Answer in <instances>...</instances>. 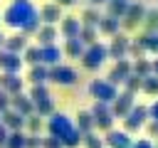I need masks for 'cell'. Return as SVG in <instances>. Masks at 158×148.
Masks as SVG:
<instances>
[{
	"label": "cell",
	"mask_w": 158,
	"mask_h": 148,
	"mask_svg": "<svg viewBox=\"0 0 158 148\" xmlns=\"http://www.w3.org/2000/svg\"><path fill=\"white\" fill-rule=\"evenodd\" d=\"M2 20L7 27L22 32V35H35L37 27H40V12L37 7L30 2V0H22V2H10L2 12Z\"/></svg>",
	"instance_id": "obj_1"
},
{
	"label": "cell",
	"mask_w": 158,
	"mask_h": 148,
	"mask_svg": "<svg viewBox=\"0 0 158 148\" xmlns=\"http://www.w3.org/2000/svg\"><path fill=\"white\" fill-rule=\"evenodd\" d=\"M79 59H81V67H84V69L96 72V69L109 59V49H106L104 42H94V44H86V47H84V52H81Z\"/></svg>",
	"instance_id": "obj_2"
},
{
	"label": "cell",
	"mask_w": 158,
	"mask_h": 148,
	"mask_svg": "<svg viewBox=\"0 0 158 148\" xmlns=\"http://www.w3.org/2000/svg\"><path fill=\"white\" fill-rule=\"evenodd\" d=\"M77 79H79L77 69H72V67H67V64L47 67V81H54V84H59V86H72V84H77Z\"/></svg>",
	"instance_id": "obj_3"
},
{
	"label": "cell",
	"mask_w": 158,
	"mask_h": 148,
	"mask_svg": "<svg viewBox=\"0 0 158 148\" xmlns=\"http://www.w3.org/2000/svg\"><path fill=\"white\" fill-rule=\"evenodd\" d=\"M146 118H148V109L143 104H133L131 111L123 116V131L126 133H138L146 126Z\"/></svg>",
	"instance_id": "obj_4"
},
{
	"label": "cell",
	"mask_w": 158,
	"mask_h": 148,
	"mask_svg": "<svg viewBox=\"0 0 158 148\" xmlns=\"http://www.w3.org/2000/svg\"><path fill=\"white\" fill-rule=\"evenodd\" d=\"M143 15H146V5H141V2H128L126 15L121 17V32H133V30H138L141 22H143Z\"/></svg>",
	"instance_id": "obj_5"
},
{
	"label": "cell",
	"mask_w": 158,
	"mask_h": 148,
	"mask_svg": "<svg viewBox=\"0 0 158 148\" xmlns=\"http://www.w3.org/2000/svg\"><path fill=\"white\" fill-rule=\"evenodd\" d=\"M91 118H94V128H99V131H109V128H114V113H111V109H109V104H104V101H94V106H91Z\"/></svg>",
	"instance_id": "obj_6"
},
{
	"label": "cell",
	"mask_w": 158,
	"mask_h": 148,
	"mask_svg": "<svg viewBox=\"0 0 158 148\" xmlns=\"http://www.w3.org/2000/svg\"><path fill=\"white\" fill-rule=\"evenodd\" d=\"M72 128H74V123H72V118H69L67 113L54 111V113L47 116V131H49V136H54V138H64Z\"/></svg>",
	"instance_id": "obj_7"
},
{
	"label": "cell",
	"mask_w": 158,
	"mask_h": 148,
	"mask_svg": "<svg viewBox=\"0 0 158 148\" xmlns=\"http://www.w3.org/2000/svg\"><path fill=\"white\" fill-rule=\"evenodd\" d=\"M89 94L94 96V101H104V104H111L118 94V89L114 84H109L106 79H94L89 84Z\"/></svg>",
	"instance_id": "obj_8"
},
{
	"label": "cell",
	"mask_w": 158,
	"mask_h": 148,
	"mask_svg": "<svg viewBox=\"0 0 158 148\" xmlns=\"http://www.w3.org/2000/svg\"><path fill=\"white\" fill-rule=\"evenodd\" d=\"M133 104H136V94H131V91H118L116 99L109 104V109H111L114 118H123V116L131 111Z\"/></svg>",
	"instance_id": "obj_9"
},
{
	"label": "cell",
	"mask_w": 158,
	"mask_h": 148,
	"mask_svg": "<svg viewBox=\"0 0 158 148\" xmlns=\"http://www.w3.org/2000/svg\"><path fill=\"white\" fill-rule=\"evenodd\" d=\"M128 35L126 32H116L111 37V44H106L109 49V59H126V52H128Z\"/></svg>",
	"instance_id": "obj_10"
},
{
	"label": "cell",
	"mask_w": 158,
	"mask_h": 148,
	"mask_svg": "<svg viewBox=\"0 0 158 148\" xmlns=\"http://www.w3.org/2000/svg\"><path fill=\"white\" fill-rule=\"evenodd\" d=\"M128 74H131V62H128V59H116V64L111 67L106 81L114 84V86H118V84H123V79H126Z\"/></svg>",
	"instance_id": "obj_11"
},
{
	"label": "cell",
	"mask_w": 158,
	"mask_h": 148,
	"mask_svg": "<svg viewBox=\"0 0 158 148\" xmlns=\"http://www.w3.org/2000/svg\"><path fill=\"white\" fill-rule=\"evenodd\" d=\"M22 86H25V79L20 74H15V72H2L0 74V89L7 91L10 96L17 94V91H22Z\"/></svg>",
	"instance_id": "obj_12"
},
{
	"label": "cell",
	"mask_w": 158,
	"mask_h": 148,
	"mask_svg": "<svg viewBox=\"0 0 158 148\" xmlns=\"http://www.w3.org/2000/svg\"><path fill=\"white\" fill-rule=\"evenodd\" d=\"M22 64H25V62H22V54L0 49V72H15V74H20Z\"/></svg>",
	"instance_id": "obj_13"
},
{
	"label": "cell",
	"mask_w": 158,
	"mask_h": 148,
	"mask_svg": "<svg viewBox=\"0 0 158 148\" xmlns=\"http://www.w3.org/2000/svg\"><path fill=\"white\" fill-rule=\"evenodd\" d=\"M104 146H109V148H131V133L109 128L106 136H104Z\"/></svg>",
	"instance_id": "obj_14"
},
{
	"label": "cell",
	"mask_w": 158,
	"mask_h": 148,
	"mask_svg": "<svg viewBox=\"0 0 158 148\" xmlns=\"http://www.w3.org/2000/svg\"><path fill=\"white\" fill-rule=\"evenodd\" d=\"M10 109H15V111H17V113H22V116L35 113V104H32V99H30L25 91H17V94H12V96H10Z\"/></svg>",
	"instance_id": "obj_15"
},
{
	"label": "cell",
	"mask_w": 158,
	"mask_h": 148,
	"mask_svg": "<svg viewBox=\"0 0 158 148\" xmlns=\"http://www.w3.org/2000/svg\"><path fill=\"white\" fill-rule=\"evenodd\" d=\"M0 123L7 131H22L25 128V116L17 113L15 109H5V111H0Z\"/></svg>",
	"instance_id": "obj_16"
},
{
	"label": "cell",
	"mask_w": 158,
	"mask_h": 148,
	"mask_svg": "<svg viewBox=\"0 0 158 148\" xmlns=\"http://www.w3.org/2000/svg\"><path fill=\"white\" fill-rule=\"evenodd\" d=\"M79 30H81L79 17H74V15H62V20H59V32H62V37H64V39L77 37V35H79Z\"/></svg>",
	"instance_id": "obj_17"
},
{
	"label": "cell",
	"mask_w": 158,
	"mask_h": 148,
	"mask_svg": "<svg viewBox=\"0 0 158 148\" xmlns=\"http://www.w3.org/2000/svg\"><path fill=\"white\" fill-rule=\"evenodd\" d=\"M40 64H44V67L62 64V49H59L57 44H44V47H40Z\"/></svg>",
	"instance_id": "obj_18"
},
{
	"label": "cell",
	"mask_w": 158,
	"mask_h": 148,
	"mask_svg": "<svg viewBox=\"0 0 158 148\" xmlns=\"http://www.w3.org/2000/svg\"><path fill=\"white\" fill-rule=\"evenodd\" d=\"M37 12H40V20H42L44 25H57V22L62 20V7H59V5H54V2L42 5Z\"/></svg>",
	"instance_id": "obj_19"
},
{
	"label": "cell",
	"mask_w": 158,
	"mask_h": 148,
	"mask_svg": "<svg viewBox=\"0 0 158 148\" xmlns=\"http://www.w3.org/2000/svg\"><path fill=\"white\" fill-rule=\"evenodd\" d=\"M27 39H30L27 35H22V32H15V35L5 37V44H2V49H7V52H15V54H22V49L30 44Z\"/></svg>",
	"instance_id": "obj_20"
},
{
	"label": "cell",
	"mask_w": 158,
	"mask_h": 148,
	"mask_svg": "<svg viewBox=\"0 0 158 148\" xmlns=\"http://www.w3.org/2000/svg\"><path fill=\"white\" fill-rule=\"evenodd\" d=\"M96 30H99L101 35H106V37H114L116 32H121V20H116V17H111V15H101Z\"/></svg>",
	"instance_id": "obj_21"
},
{
	"label": "cell",
	"mask_w": 158,
	"mask_h": 148,
	"mask_svg": "<svg viewBox=\"0 0 158 148\" xmlns=\"http://www.w3.org/2000/svg\"><path fill=\"white\" fill-rule=\"evenodd\" d=\"M57 27L54 25H40L37 27V32H35V37H37V47H44V44H54V39H57Z\"/></svg>",
	"instance_id": "obj_22"
},
{
	"label": "cell",
	"mask_w": 158,
	"mask_h": 148,
	"mask_svg": "<svg viewBox=\"0 0 158 148\" xmlns=\"http://www.w3.org/2000/svg\"><path fill=\"white\" fill-rule=\"evenodd\" d=\"M84 52V42L79 37H72V39H64V47H62V54L72 57V59H79Z\"/></svg>",
	"instance_id": "obj_23"
},
{
	"label": "cell",
	"mask_w": 158,
	"mask_h": 148,
	"mask_svg": "<svg viewBox=\"0 0 158 148\" xmlns=\"http://www.w3.org/2000/svg\"><path fill=\"white\" fill-rule=\"evenodd\" d=\"M104 5H106V15H111V17H116V20H121V17L126 15V7H128V0H106Z\"/></svg>",
	"instance_id": "obj_24"
},
{
	"label": "cell",
	"mask_w": 158,
	"mask_h": 148,
	"mask_svg": "<svg viewBox=\"0 0 158 148\" xmlns=\"http://www.w3.org/2000/svg\"><path fill=\"white\" fill-rule=\"evenodd\" d=\"M27 81L30 84H47V67L44 64H32L27 72Z\"/></svg>",
	"instance_id": "obj_25"
},
{
	"label": "cell",
	"mask_w": 158,
	"mask_h": 148,
	"mask_svg": "<svg viewBox=\"0 0 158 148\" xmlns=\"http://www.w3.org/2000/svg\"><path fill=\"white\" fill-rule=\"evenodd\" d=\"M138 37H141V42L146 47V54H156L158 57V32H143Z\"/></svg>",
	"instance_id": "obj_26"
},
{
	"label": "cell",
	"mask_w": 158,
	"mask_h": 148,
	"mask_svg": "<svg viewBox=\"0 0 158 148\" xmlns=\"http://www.w3.org/2000/svg\"><path fill=\"white\" fill-rule=\"evenodd\" d=\"M141 25L146 27V32H158V7H146Z\"/></svg>",
	"instance_id": "obj_27"
},
{
	"label": "cell",
	"mask_w": 158,
	"mask_h": 148,
	"mask_svg": "<svg viewBox=\"0 0 158 148\" xmlns=\"http://www.w3.org/2000/svg\"><path fill=\"white\" fill-rule=\"evenodd\" d=\"M74 128L81 131V133L94 131V118H91V113H89V111H79V113H77V126H74Z\"/></svg>",
	"instance_id": "obj_28"
},
{
	"label": "cell",
	"mask_w": 158,
	"mask_h": 148,
	"mask_svg": "<svg viewBox=\"0 0 158 148\" xmlns=\"http://www.w3.org/2000/svg\"><path fill=\"white\" fill-rule=\"evenodd\" d=\"M77 37H79V39L84 42V47H86V44L99 42V30H96V27H89V25H81V30H79Z\"/></svg>",
	"instance_id": "obj_29"
},
{
	"label": "cell",
	"mask_w": 158,
	"mask_h": 148,
	"mask_svg": "<svg viewBox=\"0 0 158 148\" xmlns=\"http://www.w3.org/2000/svg\"><path fill=\"white\" fill-rule=\"evenodd\" d=\"M126 57H131V59L146 57V47H143L141 37H131V39H128V52H126Z\"/></svg>",
	"instance_id": "obj_30"
},
{
	"label": "cell",
	"mask_w": 158,
	"mask_h": 148,
	"mask_svg": "<svg viewBox=\"0 0 158 148\" xmlns=\"http://www.w3.org/2000/svg\"><path fill=\"white\" fill-rule=\"evenodd\" d=\"M131 72L138 74V76H148V74H151V59H146V57L133 59V62H131Z\"/></svg>",
	"instance_id": "obj_31"
},
{
	"label": "cell",
	"mask_w": 158,
	"mask_h": 148,
	"mask_svg": "<svg viewBox=\"0 0 158 148\" xmlns=\"http://www.w3.org/2000/svg\"><path fill=\"white\" fill-rule=\"evenodd\" d=\"M99 20H101V12L96 10V7H86L84 12H81V25H89V27H96L99 25Z\"/></svg>",
	"instance_id": "obj_32"
},
{
	"label": "cell",
	"mask_w": 158,
	"mask_h": 148,
	"mask_svg": "<svg viewBox=\"0 0 158 148\" xmlns=\"http://www.w3.org/2000/svg\"><path fill=\"white\" fill-rule=\"evenodd\" d=\"M141 81H143V76H138V74H133V72H131V74L123 79V84H121V86H123V91L138 94V91H141Z\"/></svg>",
	"instance_id": "obj_33"
},
{
	"label": "cell",
	"mask_w": 158,
	"mask_h": 148,
	"mask_svg": "<svg viewBox=\"0 0 158 148\" xmlns=\"http://www.w3.org/2000/svg\"><path fill=\"white\" fill-rule=\"evenodd\" d=\"M57 109H54V101H52V96L49 99H42V101H37L35 104V113L37 116H42V118H47L49 113H54Z\"/></svg>",
	"instance_id": "obj_34"
},
{
	"label": "cell",
	"mask_w": 158,
	"mask_h": 148,
	"mask_svg": "<svg viewBox=\"0 0 158 148\" xmlns=\"http://www.w3.org/2000/svg\"><path fill=\"white\" fill-rule=\"evenodd\" d=\"M22 62H27L30 67L32 64H40V47L37 44H27L22 49Z\"/></svg>",
	"instance_id": "obj_35"
},
{
	"label": "cell",
	"mask_w": 158,
	"mask_h": 148,
	"mask_svg": "<svg viewBox=\"0 0 158 148\" xmlns=\"http://www.w3.org/2000/svg\"><path fill=\"white\" fill-rule=\"evenodd\" d=\"M27 96L32 99V104H37L42 99H49V89H47V84H32V89H30Z\"/></svg>",
	"instance_id": "obj_36"
},
{
	"label": "cell",
	"mask_w": 158,
	"mask_h": 148,
	"mask_svg": "<svg viewBox=\"0 0 158 148\" xmlns=\"http://www.w3.org/2000/svg\"><path fill=\"white\" fill-rule=\"evenodd\" d=\"M42 126H44L42 116H37V113L25 116V128H27V133H40V131H42Z\"/></svg>",
	"instance_id": "obj_37"
},
{
	"label": "cell",
	"mask_w": 158,
	"mask_h": 148,
	"mask_svg": "<svg viewBox=\"0 0 158 148\" xmlns=\"http://www.w3.org/2000/svg\"><path fill=\"white\" fill-rule=\"evenodd\" d=\"M141 91H143V94H151V96H158V76H153V74L143 76V81H141Z\"/></svg>",
	"instance_id": "obj_38"
},
{
	"label": "cell",
	"mask_w": 158,
	"mask_h": 148,
	"mask_svg": "<svg viewBox=\"0 0 158 148\" xmlns=\"http://www.w3.org/2000/svg\"><path fill=\"white\" fill-rule=\"evenodd\" d=\"M25 136L22 131H10L7 133V141H5V148H25Z\"/></svg>",
	"instance_id": "obj_39"
},
{
	"label": "cell",
	"mask_w": 158,
	"mask_h": 148,
	"mask_svg": "<svg viewBox=\"0 0 158 148\" xmlns=\"http://www.w3.org/2000/svg\"><path fill=\"white\" fill-rule=\"evenodd\" d=\"M81 136H84L81 131L72 128V131H69V133L62 138V146H64V148H79V143H81Z\"/></svg>",
	"instance_id": "obj_40"
},
{
	"label": "cell",
	"mask_w": 158,
	"mask_h": 148,
	"mask_svg": "<svg viewBox=\"0 0 158 148\" xmlns=\"http://www.w3.org/2000/svg\"><path fill=\"white\" fill-rule=\"evenodd\" d=\"M81 143H84L86 148H104V138H99V133H94V131L84 133V136H81Z\"/></svg>",
	"instance_id": "obj_41"
},
{
	"label": "cell",
	"mask_w": 158,
	"mask_h": 148,
	"mask_svg": "<svg viewBox=\"0 0 158 148\" xmlns=\"http://www.w3.org/2000/svg\"><path fill=\"white\" fill-rule=\"evenodd\" d=\"M25 148H42V136L40 133H27L25 136Z\"/></svg>",
	"instance_id": "obj_42"
},
{
	"label": "cell",
	"mask_w": 158,
	"mask_h": 148,
	"mask_svg": "<svg viewBox=\"0 0 158 148\" xmlns=\"http://www.w3.org/2000/svg\"><path fill=\"white\" fill-rule=\"evenodd\" d=\"M42 148H64V146H62V138L47 136V138H42Z\"/></svg>",
	"instance_id": "obj_43"
},
{
	"label": "cell",
	"mask_w": 158,
	"mask_h": 148,
	"mask_svg": "<svg viewBox=\"0 0 158 148\" xmlns=\"http://www.w3.org/2000/svg\"><path fill=\"white\" fill-rule=\"evenodd\" d=\"M131 148H153V141L151 138H138V141H131Z\"/></svg>",
	"instance_id": "obj_44"
},
{
	"label": "cell",
	"mask_w": 158,
	"mask_h": 148,
	"mask_svg": "<svg viewBox=\"0 0 158 148\" xmlns=\"http://www.w3.org/2000/svg\"><path fill=\"white\" fill-rule=\"evenodd\" d=\"M5 109H10V94L0 89V111H5Z\"/></svg>",
	"instance_id": "obj_45"
},
{
	"label": "cell",
	"mask_w": 158,
	"mask_h": 148,
	"mask_svg": "<svg viewBox=\"0 0 158 148\" xmlns=\"http://www.w3.org/2000/svg\"><path fill=\"white\" fill-rule=\"evenodd\" d=\"M148 109V118H153V121H158V99L151 104V106H146Z\"/></svg>",
	"instance_id": "obj_46"
},
{
	"label": "cell",
	"mask_w": 158,
	"mask_h": 148,
	"mask_svg": "<svg viewBox=\"0 0 158 148\" xmlns=\"http://www.w3.org/2000/svg\"><path fill=\"white\" fill-rule=\"evenodd\" d=\"M148 138H158V121L148 123Z\"/></svg>",
	"instance_id": "obj_47"
},
{
	"label": "cell",
	"mask_w": 158,
	"mask_h": 148,
	"mask_svg": "<svg viewBox=\"0 0 158 148\" xmlns=\"http://www.w3.org/2000/svg\"><path fill=\"white\" fill-rule=\"evenodd\" d=\"M7 133H10V131H7V128H5L2 123H0V148H5V141H7Z\"/></svg>",
	"instance_id": "obj_48"
},
{
	"label": "cell",
	"mask_w": 158,
	"mask_h": 148,
	"mask_svg": "<svg viewBox=\"0 0 158 148\" xmlns=\"http://www.w3.org/2000/svg\"><path fill=\"white\" fill-rule=\"evenodd\" d=\"M54 5H59V7H72V5H77L79 0H52Z\"/></svg>",
	"instance_id": "obj_49"
},
{
	"label": "cell",
	"mask_w": 158,
	"mask_h": 148,
	"mask_svg": "<svg viewBox=\"0 0 158 148\" xmlns=\"http://www.w3.org/2000/svg\"><path fill=\"white\" fill-rule=\"evenodd\" d=\"M151 74H153V76H158V57H156V59H151Z\"/></svg>",
	"instance_id": "obj_50"
},
{
	"label": "cell",
	"mask_w": 158,
	"mask_h": 148,
	"mask_svg": "<svg viewBox=\"0 0 158 148\" xmlns=\"http://www.w3.org/2000/svg\"><path fill=\"white\" fill-rule=\"evenodd\" d=\"M104 2H106V0H89V5H91V7H99V5H104Z\"/></svg>",
	"instance_id": "obj_51"
},
{
	"label": "cell",
	"mask_w": 158,
	"mask_h": 148,
	"mask_svg": "<svg viewBox=\"0 0 158 148\" xmlns=\"http://www.w3.org/2000/svg\"><path fill=\"white\" fill-rule=\"evenodd\" d=\"M2 44H5V35L0 32V49H2Z\"/></svg>",
	"instance_id": "obj_52"
},
{
	"label": "cell",
	"mask_w": 158,
	"mask_h": 148,
	"mask_svg": "<svg viewBox=\"0 0 158 148\" xmlns=\"http://www.w3.org/2000/svg\"><path fill=\"white\" fill-rule=\"evenodd\" d=\"M153 148H158V141H156V143H153Z\"/></svg>",
	"instance_id": "obj_53"
},
{
	"label": "cell",
	"mask_w": 158,
	"mask_h": 148,
	"mask_svg": "<svg viewBox=\"0 0 158 148\" xmlns=\"http://www.w3.org/2000/svg\"><path fill=\"white\" fill-rule=\"evenodd\" d=\"M12 2H22V0H12Z\"/></svg>",
	"instance_id": "obj_54"
}]
</instances>
